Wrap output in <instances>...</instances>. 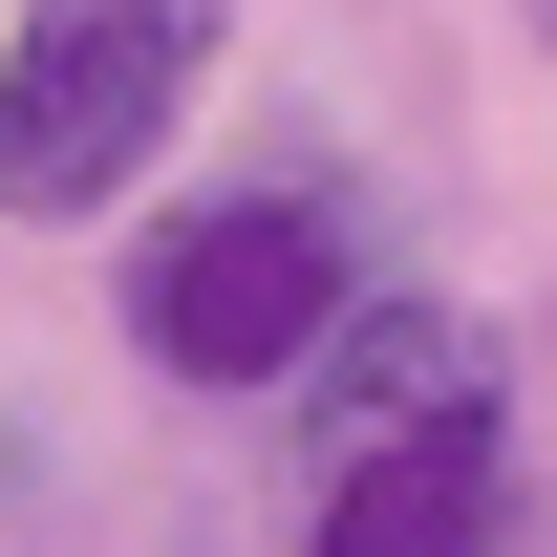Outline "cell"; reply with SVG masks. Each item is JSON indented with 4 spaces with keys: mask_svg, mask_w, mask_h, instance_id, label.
<instances>
[{
    "mask_svg": "<svg viewBox=\"0 0 557 557\" xmlns=\"http://www.w3.org/2000/svg\"><path fill=\"white\" fill-rule=\"evenodd\" d=\"M194 86H214V0H22V44H0V214L86 236L172 150Z\"/></svg>",
    "mask_w": 557,
    "mask_h": 557,
    "instance_id": "cell-1",
    "label": "cell"
},
{
    "mask_svg": "<svg viewBox=\"0 0 557 557\" xmlns=\"http://www.w3.org/2000/svg\"><path fill=\"white\" fill-rule=\"evenodd\" d=\"M344 322H364V214L322 194V172L214 194V214H172L129 258V344L172 364V386H300Z\"/></svg>",
    "mask_w": 557,
    "mask_h": 557,
    "instance_id": "cell-2",
    "label": "cell"
},
{
    "mask_svg": "<svg viewBox=\"0 0 557 557\" xmlns=\"http://www.w3.org/2000/svg\"><path fill=\"white\" fill-rule=\"evenodd\" d=\"M493 408V344L450 322V300H364L344 344L300 364V472H364V450H408V429Z\"/></svg>",
    "mask_w": 557,
    "mask_h": 557,
    "instance_id": "cell-3",
    "label": "cell"
},
{
    "mask_svg": "<svg viewBox=\"0 0 557 557\" xmlns=\"http://www.w3.org/2000/svg\"><path fill=\"white\" fill-rule=\"evenodd\" d=\"M493 536H515V429H493V408L322 472V515H300V557H493Z\"/></svg>",
    "mask_w": 557,
    "mask_h": 557,
    "instance_id": "cell-4",
    "label": "cell"
},
{
    "mask_svg": "<svg viewBox=\"0 0 557 557\" xmlns=\"http://www.w3.org/2000/svg\"><path fill=\"white\" fill-rule=\"evenodd\" d=\"M536 44H557V0H536Z\"/></svg>",
    "mask_w": 557,
    "mask_h": 557,
    "instance_id": "cell-5",
    "label": "cell"
}]
</instances>
